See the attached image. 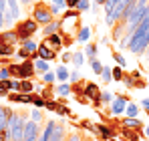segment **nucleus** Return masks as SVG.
<instances>
[{
    "instance_id": "f8f14e48",
    "label": "nucleus",
    "mask_w": 149,
    "mask_h": 141,
    "mask_svg": "<svg viewBox=\"0 0 149 141\" xmlns=\"http://www.w3.org/2000/svg\"><path fill=\"white\" fill-rule=\"evenodd\" d=\"M0 43H2V45H10V47H14V45L18 43L16 30H4V32H0Z\"/></svg>"
},
{
    "instance_id": "dca6fc26",
    "label": "nucleus",
    "mask_w": 149,
    "mask_h": 141,
    "mask_svg": "<svg viewBox=\"0 0 149 141\" xmlns=\"http://www.w3.org/2000/svg\"><path fill=\"white\" fill-rule=\"evenodd\" d=\"M34 63V70L38 73V75H45V73H49V61H45V59H34L32 61Z\"/></svg>"
},
{
    "instance_id": "f3484780",
    "label": "nucleus",
    "mask_w": 149,
    "mask_h": 141,
    "mask_svg": "<svg viewBox=\"0 0 149 141\" xmlns=\"http://www.w3.org/2000/svg\"><path fill=\"white\" fill-rule=\"evenodd\" d=\"M125 115L131 117V119H137V115H139V105L133 103V101H129L127 103V109H125Z\"/></svg>"
},
{
    "instance_id": "5701e85b",
    "label": "nucleus",
    "mask_w": 149,
    "mask_h": 141,
    "mask_svg": "<svg viewBox=\"0 0 149 141\" xmlns=\"http://www.w3.org/2000/svg\"><path fill=\"white\" fill-rule=\"evenodd\" d=\"M20 45H22V48H24L26 52H30V57H32V54L38 50V45H36L32 38H30V40H24V43H20Z\"/></svg>"
},
{
    "instance_id": "7c9ffc66",
    "label": "nucleus",
    "mask_w": 149,
    "mask_h": 141,
    "mask_svg": "<svg viewBox=\"0 0 149 141\" xmlns=\"http://www.w3.org/2000/svg\"><path fill=\"white\" fill-rule=\"evenodd\" d=\"M125 79V73L121 67H113V81H117V83H123Z\"/></svg>"
},
{
    "instance_id": "9d476101",
    "label": "nucleus",
    "mask_w": 149,
    "mask_h": 141,
    "mask_svg": "<svg viewBox=\"0 0 149 141\" xmlns=\"http://www.w3.org/2000/svg\"><path fill=\"white\" fill-rule=\"evenodd\" d=\"M36 57H38V59H45V61L50 63V61H54V59L58 57V52H54L52 48H49L45 43H40V45H38V50H36Z\"/></svg>"
},
{
    "instance_id": "72a5a7b5",
    "label": "nucleus",
    "mask_w": 149,
    "mask_h": 141,
    "mask_svg": "<svg viewBox=\"0 0 149 141\" xmlns=\"http://www.w3.org/2000/svg\"><path fill=\"white\" fill-rule=\"evenodd\" d=\"M54 81H56V73H45V75H42V83H45V85H54Z\"/></svg>"
},
{
    "instance_id": "2f4dec72",
    "label": "nucleus",
    "mask_w": 149,
    "mask_h": 141,
    "mask_svg": "<svg viewBox=\"0 0 149 141\" xmlns=\"http://www.w3.org/2000/svg\"><path fill=\"white\" fill-rule=\"evenodd\" d=\"M67 141H85V135H83L81 127H79V131H73V133H69Z\"/></svg>"
},
{
    "instance_id": "cd10ccee",
    "label": "nucleus",
    "mask_w": 149,
    "mask_h": 141,
    "mask_svg": "<svg viewBox=\"0 0 149 141\" xmlns=\"http://www.w3.org/2000/svg\"><path fill=\"white\" fill-rule=\"evenodd\" d=\"M14 22H16L14 14L10 12V8H6V10H4V26H12Z\"/></svg>"
},
{
    "instance_id": "e433bc0d",
    "label": "nucleus",
    "mask_w": 149,
    "mask_h": 141,
    "mask_svg": "<svg viewBox=\"0 0 149 141\" xmlns=\"http://www.w3.org/2000/svg\"><path fill=\"white\" fill-rule=\"evenodd\" d=\"M119 47H121V48H129V47H131V36H129V34L121 36V40H119Z\"/></svg>"
},
{
    "instance_id": "c85d7f7f",
    "label": "nucleus",
    "mask_w": 149,
    "mask_h": 141,
    "mask_svg": "<svg viewBox=\"0 0 149 141\" xmlns=\"http://www.w3.org/2000/svg\"><path fill=\"white\" fill-rule=\"evenodd\" d=\"M113 59H115V63H117L121 69H125V67H127V61H125V57L119 52V50H113Z\"/></svg>"
},
{
    "instance_id": "de8ad7c7",
    "label": "nucleus",
    "mask_w": 149,
    "mask_h": 141,
    "mask_svg": "<svg viewBox=\"0 0 149 141\" xmlns=\"http://www.w3.org/2000/svg\"><path fill=\"white\" fill-rule=\"evenodd\" d=\"M0 97H8V93H6V91H2V89H0Z\"/></svg>"
},
{
    "instance_id": "a19ab883",
    "label": "nucleus",
    "mask_w": 149,
    "mask_h": 141,
    "mask_svg": "<svg viewBox=\"0 0 149 141\" xmlns=\"http://www.w3.org/2000/svg\"><path fill=\"white\" fill-rule=\"evenodd\" d=\"M79 79H81V75H79V70H73V73L69 75V81H71V85H74V83H77Z\"/></svg>"
},
{
    "instance_id": "9b49d317",
    "label": "nucleus",
    "mask_w": 149,
    "mask_h": 141,
    "mask_svg": "<svg viewBox=\"0 0 149 141\" xmlns=\"http://www.w3.org/2000/svg\"><path fill=\"white\" fill-rule=\"evenodd\" d=\"M40 43H45L49 48H52L54 52H58L61 48H63V38H61V34H52V36H47V38H42Z\"/></svg>"
},
{
    "instance_id": "a211bd4d",
    "label": "nucleus",
    "mask_w": 149,
    "mask_h": 141,
    "mask_svg": "<svg viewBox=\"0 0 149 141\" xmlns=\"http://www.w3.org/2000/svg\"><path fill=\"white\" fill-rule=\"evenodd\" d=\"M73 67L79 70V67H83V63H85V52H81V50H73Z\"/></svg>"
},
{
    "instance_id": "f257e3e1",
    "label": "nucleus",
    "mask_w": 149,
    "mask_h": 141,
    "mask_svg": "<svg viewBox=\"0 0 149 141\" xmlns=\"http://www.w3.org/2000/svg\"><path fill=\"white\" fill-rule=\"evenodd\" d=\"M79 32H81V12L67 10L58 20V34L63 38V47H71L79 38Z\"/></svg>"
},
{
    "instance_id": "ea45409f",
    "label": "nucleus",
    "mask_w": 149,
    "mask_h": 141,
    "mask_svg": "<svg viewBox=\"0 0 149 141\" xmlns=\"http://www.w3.org/2000/svg\"><path fill=\"white\" fill-rule=\"evenodd\" d=\"M61 61H63V63H71V61H73V52H71V50H67V52H63V57H61Z\"/></svg>"
},
{
    "instance_id": "20e7f679",
    "label": "nucleus",
    "mask_w": 149,
    "mask_h": 141,
    "mask_svg": "<svg viewBox=\"0 0 149 141\" xmlns=\"http://www.w3.org/2000/svg\"><path fill=\"white\" fill-rule=\"evenodd\" d=\"M14 30H16V36H18V43H24V40H30L32 38V34H36V30H38V22L34 20V18H24V20H18L16 26H14Z\"/></svg>"
},
{
    "instance_id": "7ed1b4c3",
    "label": "nucleus",
    "mask_w": 149,
    "mask_h": 141,
    "mask_svg": "<svg viewBox=\"0 0 149 141\" xmlns=\"http://www.w3.org/2000/svg\"><path fill=\"white\" fill-rule=\"evenodd\" d=\"M32 18L38 22V26H47L52 20H56L54 14H52V10H50V4L42 2V0L34 2V6H32Z\"/></svg>"
},
{
    "instance_id": "6e6552de",
    "label": "nucleus",
    "mask_w": 149,
    "mask_h": 141,
    "mask_svg": "<svg viewBox=\"0 0 149 141\" xmlns=\"http://www.w3.org/2000/svg\"><path fill=\"white\" fill-rule=\"evenodd\" d=\"M97 127V137L103 141H111V139H115V135H117V131L111 127V125H95Z\"/></svg>"
},
{
    "instance_id": "aec40b11",
    "label": "nucleus",
    "mask_w": 149,
    "mask_h": 141,
    "mask_svg": "<svg viewBox=\"0 0 149 141\" xmlns=\"http://www.w3.org/2000/svg\"><path fill=\"white\" fill-rule=\"evenodd\" d=\"M97 43H89L87 48H85V57L89 59V61H93V59H97Z\"/></svg>"
},
{
    "instance_id": "c03bdc74",
    "label": "nucleus",
    "mask_w": 149,
    "mask_h": 141,
    "mask_svg": "<svg viewBox=\"0 0 149 141\" xmlns=\"http://www.w3.org/2000/svg\"><path fill=\"white\" fill-rule=\"evenodd\" d=\"M2 26H4V12L0 10V30H2Z\"/></svg>"
},
{
    "instance_id": "58836bf2",
    "label": "nucleus",
    "mask_w": 149,
    "mask_h": 141,
    "mask_svg": "<svg viewBox=\"0 0 149 141\" xmlns=\"http://www.w3.org/2000/svg\"><path fill=\"white\" fill-rule=\"evenodd\" d=\"M79 2H81V0H67V8H69V10H77V8H79Z\"/></svg>"
},
{
    "instance_id": "79ce46f5",
    "label": "nucleus",
    "mask_w": 149,
    "mask_h": 141,
    "mask_svg": "<svg viewBox=\"0 0 149 141\" xmlns=\"http://www.w3.org/2000/svg\"><path fill=\"white\" fill-rule=\"evenodd\" d=\"M99 10H101V6H97V4H91V12H93L95 16L99 14Z\"/></svg>"
},
{
    "instance_id": "412c9836",
    "label": "nucleus",
    "mask_w": 149,
    "mask_h": 141,
    "mask_svg": "<svg viewBox=\"0 0 149 141\" xmlns=\"http://www.w3.org/2000/svg\"><path fill=\"white\" fill-rule=\"evenodd\" d=\"M28 115H30V121H34V123H42V121H45V115H42V111H40V109H36V107H32Z\"/></svg>"
},
{
    "instance_id": "09e8293b",
    "label": "nucleus",
    "mask_w": 149,
    "mask_h": 141,
    "mask_svg": "<svg viewBox=\"0 0 149 141\" xmlns=\"http://www.w3.org/2000/svg\"><path fill=\"white\" fill-rule=\"evenodd\" d=\"M145 137H147V139H149V125H147V127H145Z\"/></svg>"
},
{
    "instance_id": "a878e982",
    "label": "nucleus",
    "mask_w": 149,
    "mask_h": 141,
    "mask_svg": "<svg viewBox=\"0 0 149 141\" xmlns=\"http://www.w3.org/2000/svg\"><path fill=\"white\" fill-rule=\"evenodd\" d=\"M89 38H91V28H89V26H83L81 32H79V38H77V40H79V43H87Z\"/></svg>"
},
{
    "instance_id": "49530a36",
    "label": "nucleus",
    "mask_w": 149,
    "mask_h": 141,
    "mask_svg": "<svg viewBox=\"0 0 149 141\" xmlns=\"http://www.w3.org/2000/svg\"><path fill=\"white\" fill-rule=\"evenodd\" d=\"M105 2H107V0H95V4H97V6H105Z\"/></svg>"
},
{
    "instance_id": "1a4fd4ad",
    "label": "nucleus",
    "mask_w": 149,
    "mask_h": 141,
    "mask_svg": "<svg viewBox=\"0 0 149 141\" xmlns=\"http://www.w3.org/2000/svg\"><path fill=\"white\" fill-rule=\"evenodd\" d=\"M67 131L69 129H67L65 121H58L56 127H54V131H52V135H50V141H67V137H69Z\"/></svg>"
},
{
    "instance_id": "473e14b6",
    "label": "nucleus",
    "mask_w": 149,
    "mask_h": 141,
    "mask_svg": "<svg viewBox=\"0 0 149 141\" xmlns=\"http://www.w3.org/2000/svg\"><path fill=\"white\" fill-rule=\"evenodd\" d=\"M32 105H34L36 109H45V107H47V99H42V95H34Z\"/></svg>"
},
{
    "instance_id": "bb28decb",
    "label": "nucleus",
    "mask_w": 149,
    "mask_h": 141,
    "mask_svg": "<svg viewBox=\"0 0 149 141\" xmlns=\"http://www.w3.org/2000/svg\"><path fill=\"white\" fill-rule=\"evenodd\" d=\"M63 103H65V99H61V105H58V109H56V115H58V117H73V113H71Z\"/></svg>"
},
{
    "instance_id": "4468645a",
    "label": "nucleus",
    "mask_w": 149,
    "mask_h": 141,
    "mask_svg": "<svg viewBox=\"0 0 149 141\" xmlns=\"http://www.w3.org/2000/svg\"><path fill=\"white\" fill-rule=\"evenodd\" d=\"M54 93H56L58 99L61 97H69V95L73 93L71 91V83H58V85H54Z\"/></svg>"
},
{
    "instance_id": "423d86ee",
    "label": "nucleus",
    "mask_w": 149,
    "mask_h": 141,
    "mask_svg": "<svg viewBox=\"0 0 149 141\" xmlns=\"http://www.w3.org/2000/svg\"><path fill=\"white\" fill-rule=\"evenodd\" d=\"M131 99L127 97V95H115V99H113V103L109 105V111L113 113V115H123L125 109H127V103H129Z\"/></svg>"
},
{
    "instance_id": "f704fd0d",
    "label": "nucleus",
    "mask_w": 149,
    "mask_h": 141,
    "mask_svg": "<svg viewBox=\"0 0 149 141\" xmlns=\"http://www.w3.org/2000/svg\"><path fill=\"white\" fill-rule=\"evenodd\" d=\"M103 67H105V65H101L99 59H93V61H91V69H93L95 75H101V73H103Z\"/></svg>"
},
{
    "instance_id": "c756f323",
    "label": "nucleus",
    "mask_w": 149,
    "mask_h": 141,
    "mask_svg": "<svg viewBox=\"0 0 149 141\" xmlns=\"http://www.w3.org/2000/svg\"><path fill=\"white\" fill-rule=\"evenodd\" d=\"M113 99H115V95L111 93V91H101V103L111 105V103H113Z\"/></svg>"
},
{
    "instance_id": "4c0bfd02",
    "label": "nucleus",
    "mask_w": 149,
    "mask_h": 141,
    "mask_svg": "<svg viewBox=\"0 0 149 141\" xmlns=\"http://www.w3.org/2000/svg\"><path fill=\"white\" fill-rule=\"evenodd\" d=\"M6 79H12L10 77V70H8V67H2L0 69V81H6Z\"/></svg>"
},
{
    "instance_id": "ddd939ff",
    "label": "nucleus",
    "mask_w": 149,
    "mask_h": 141,
    "mask_svg": "<svg viewBox=\"0 0 149 141\" xmlns=\"http://www.w3.org/2000/svg\"><path fill=\"white\" fill-rule=\"evenodd\" d=\"M121 125H123L125 129H131V131H139V129H143V123H141L139 119H131V117H123V119H121Z\"/></svg>"
},
{
    "instance_id": "0eeeda50",
    "label": "nucleus",
    "mask_w": 149,
    "mask_h": 141,
    "mask_svg": "<svg viewBox=\"0 0 149 141\" xmlns=\"http://www.w3.org/2000/svg\"><path fill=\"white\" fill-rule=\"evenodd\" d=\"M38 139H40V127H38V123L28 119L24 125V141H38Z\"/></svg>"
},
{
    "instance_id": "f03ea898",
    "label": "nucleus",
    "mask_w": 149,
    "mask_h": 141,
    "mask_svg": "<svg viewBox=\"0 0 149 141\" xmlns=\"http://www.w3.org/2000/svg\"><path fill=\"white\" fill-rule=\"evenodd\" d=\"M10 70V77L12 79H18V81H24V79H34L36 77V70H34V63L28 59L22 63H12V65H6Z\"/></svg>"
},
{
    "instance_id": "37998d69",
    "label": "nucleus",
    "mask_w": 149,
    "mask_h": 141,
    "mask_svg": "<svg viewBox=\"0 0 149 141\" xmlns=\"http://www.w3.org/2000/svg\"><path fill=\"white\" fill-rule=\"evenodd\" d=\"M141 107H145L147 113H149V99H143V101H141Z\"/></svg>"
},
{
    "instance_id": "39448f33",
    "label": "nucleus",
    "mask_w": 149,
    "mask_h": 141,
    "mask_svg": "<svg viewBox=\"0 0 149 141\" xmlns=\"http://www.w3.org/2000/svg\"><path fill=\"white\" fill-rule=\"evenodd\" d=\"M83 97H85V99H91L93 107H101V89H99V85H97V83L87 81V83H85Z\"/></svg>"
},
{
    "instance_id": "4be33fe9",
    "label": "nucleus",
    "mask_w": 149,
    "mask_h": 141,
    "mask_svg": "<svg viewBox=\"0 0 149 141\" xmlns=\"http://www.w3.org/2000/svg\"><path fill=\"white\" fill-rule=\"evenodd\" d=\"M121 135H123V139L127 141H139V137H141V135H139V133H135V131H131V129H121Z\"/></svg>"
},
{
    "instance_id": "393cba45",
    "label": "nucleus",
    "mask_w": 149,
    "mask_h": 141,
    "mask_svg": "<svg viewBox=\"0 0 149 141\" xmlns=\"http://www.w3.org/2000/svg\"><path fill=\"white\" fill-rule=\"evenodd\" d=\"M101 77H103V83H105V85H109V83L113 81V67H103Z\"/></svg>"
},
{
    "instance_id": "2eb2a0df",
    "label": "nucleus",
    "mask_w": 149,
    "mask_h": 141,
    "mask_svg": "<svg viewBox=\"0 0 149 141\" xmlns=\"http://www.w3.org/2000/svg\"><path fill=\"white\" fill-rule=\"evenodd\" d=\"M52 34H58V20H52L50 24L42 26V38H47V36H52Z\"/></svg>"
},
{
    "instance_id": "6ab92c4d",
    "label": "nucleus",
    "mask_w": 149,
    "mask_h": 141,
    "mask_svg": "<svg viewBox=\"0 0 149 141\" xmlns=\"http://www.w3.org/2000/svg\"><path fill=\"white\" fill-rule=\"evenodd\" d=\"M34 83H32V79H24V81H20V93L24 95H30L32 91H34Z\"/></svg>"
},
{
    "instance_id": "c9c22d12",
    "label": "nucleus",
    "mask_w": 149,
    "mask_h": 141,
    "mask_svg": "<svg viewBox=\"0 0 149 141\" xmlns=\"http://www.w3.org/2000/svg\"><path fill=\"white\" fill-rule=\"evenodd\" d=\"M77 10H79V12H87V10H91V0H81Z\"/></svg>"
},
{
    "instance_id": "a18cd8bd",
    "label": "nucleus",
    "mask_w": 149,
    "mask_h": 141,
    "mask_svg": "<svg viewBox=\"0 0 149 141\" xmlns=\"http://www.w3.org/2000/svg\"><path fill=\"white\" fill-rule=\"evenodd\" d=\"M20 4H24L26 8H30V4H32V0H20Z\"/></svg>"
},
{
    "instance_id": "b1692460",
    "label": "nucleus",
    "mask_w": 149,
    "mask_h": 141,
    "mask_svg": "<svg viewBox=\"0 0 149 141\" xmlns=\"http://www.w3.org/2000/svg\"><path fill=\"white\" fill-rule=\"evenodd\" d=\"M69 75H71V73L67 70V67H63V65H61V67H56V79H58L61 83L69 81Z\"/></svg>"
}]
</instances>
